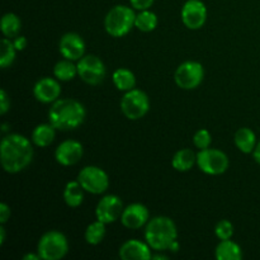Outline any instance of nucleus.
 Segmentation results:
<instances>
[{
    "label": "nucleus",
    "mask_w": 260,
    "mask_h": 260,
    "mask_svg": "<svg viewBox=\"0 0 260 260\" xmlns=\"http://www.w3.org/2000/svg\"><path fill=\"white\" fill-rule=\"evenodd\" d=\"M106 236V223L96 220L85 230V241L89 245H99Z\"/></svg>",
    "instance_id": "obj_27"
},
{
    "label": "nucleus",
    "mask_w": 260,
    "mask_h": 260,
    "mask_svg": "<svg viewBox=\"0 0 260 260\" xmlns=\"http://www.w3.org/2000/svg\"><path fill=\"white\" fill-rule=\"evenodd\" d=\"M33 159V147L29 140L19 134L7 135L0 144V161L9 174L24 170Z\"/></svg>",
    "instance_id": "obj_1"
},
{
    "label": "nucleus",
    "mask_w": 260,
    "mask_h": 260,
    "mask_svg": "<svg viewBox=\"0 0 260 260\" xmlns=\"http://www.w3.org/2000/svg\"><path fill=\"white\" fill-rule=\"evenodd\" d=\"M118 255L123 260H149L152 258L149 244L137 239H131L122 244Z\"/></svg>",
    "instance_id": "obj_17"
},
{
    "label": "nucleus",
    "mask_w": 260,
    "mask_h": 260,
    "mask_svg": "<svg viewBox=\"0 0 260 260\" xmlns=\"http://www.w3.org/2000/svg\"><path fill=\"white\" fill-rule=\"evenodd\" d=\"M135 27L141 32H151L157 27V17L151 10H141L136 14Z\"/></svg>",
    "instance_id": "obj_26"
},
{
    "label": "nucleus",
    "mask_w": 260,
    "mask_h": 260,
    "mask_svg": "<svg viewBox=\"0 0 260 260\" xmlns=\"http://www.w3.org/2000/svg\"><path fill=\"white\" fill-rule=\"evenodd\" d=\"M69 241L62 233L51 230L41 236L37 253L43 260H60L68 254Z\"/></svg>",
    "instance_id": "obj_5"
},
{
    "label": "nucleus",
    "mask_w": 260,
    "mask_h": 260,
    "mask_svg": "<svg viewBox=\"0 0 260 260\" xmlns=\"http://www.w3.org/2000/svg\"><path fill=\"white\" fill-rule=\"evenodd\" d=\"M253 157H254V160H255V161L260 165V142H258V144H256L255 149H254Z\"/></svg>",
    "instance_id": "obj_35"
},
{
    "label": "nucleus",
    "mask_w": 260,
    "mask_h": 260,
    "mask_svg": "<svg viewBox=\"0 0 260 260\" xmlns=\"http://www.w3.org/2000/svg\"><path fill=\"white\" fill-rule=\"evenodd\" d=\"M124 207L122 200L118 196L108 194L104 196L98 202L95 208V217L96 220L102 221L106 225L112 222H116L117 220H121L122 212Z\"/></svg>",
    "instance_id": "obj_11"
},
{
    "label": "nucleus",
    "mask_w": 260,
    "mask_h": 260,
    "mask_svg": "<svg viewBox=\"0 0 260 260\" xmlns=\"http://www.w3.org/2000/svg\"><path fill=\"white\" fill-rule=\"evenodd\" d=\"M78 182L83 189L91 194H102L109 187V177L102 168L89 165L83 168L78 175Z\"/></svg>",
    "instance_id": "obj_9"
},
{
    "label": "nucleus",
    "mask_w": 260,
    "mask_h": 260,
    "mask_svg": "<svg viewBox=\"0 0 260 260\" xmlns=\"http://www.w3.org/2000/svg\"><path fill=\"white\" fill-rule=\"evenodd\" d=\"M15 55H17V48L10 38L5 37L2 41V55H0V66L2 69H7L14 62Z\"/></svg>",
    "instance_id": "obj_28"
},
{
    "label": "nucleus",
    "mask_w": 260,
    "mask_h": 260,
    "mask_svg": "<svg viewBox=\"0 0 260 260\" xmlns=\"http://www.w3.org/2000/svg\"><path fill=\"white\" fill-rule=\"evenodd\" d=\"M150 220V212L142 203H132L127 206L121 216L122 225L129 230H137L146 225Z\"/></svg>",
    "instance_id": "obj_15"
},
{
    "label": "nucleus",
    "mask_w": 260,
    "mask_h": 260,
    "mask_svg": "<svg viewBox=\"0 0 260 260\" xmlns=\"http://www.w3.org/2000/svg\"><path fill=\"white\" fill-rule=\"evenodd\" d=\"M13 43H14L17 51H23L27 47V38H25L24 36H17V37L13 40Z\"/></svg>",
    "instance_id": "obj_34"
},
{
    "label": "nucleus",
    "mask_w": 260,
    "mask_h": 260,
    "mask_svg": "<svg viewBox=\"0 0 260 260\" xmlns=\"http://www.w3.org/2000/svg\"><path fill=\"white\" fill-rule=\"evenodd\" d=\"M78 75L89 85H99L107 75L103 61L95 55H85L78 61Z\"/></svg>",
    "instance_id": "obj_10"
},
{
    "label": "nucleus",
    "mask_w": 260,
    "mask_h": 260,
    "mask_svg": "<svg viewBox=\"0 0 260 260\" xmlns=\"http://www.w3.org/2000/svg\"><path fill=\"white\" fill-rule=\"evenodd\" d=\"M112 80H113L114 86L121 91H128L135 89L136 86V76L131 70L126 68H119L112 75Z\"/></svg>",
    "instance_id": "obj_22"
},
{
    "label": "nucleus",
    "mask_w": 260,
    "mask_h": 260,
    "mask_svg": "<svg viewBox=\"0 0 260 260\" xmlns=\"http://www.w3.org/2000/svg\"><path fill=\"white\" fill-rule=\"evenodd\" d=\"M86 117L85 107L73 98L57 99L48 111V121L60 131H70L80 126Z\"/></svg>",
    "instance_id": "obj_2"
},
{
    "label": "nucleus",
    "mask_w": 260,
    "mask_h": 260,
    "mask_svg": "<svg viewBox=\"0 0 260 260\" xmlns=\"http://www.w3.org/2000/svg\"><path fill=\"white\" fill-rule=\"evenodd\" d=\"M63 201L71 208H76L83 203L84 189L78 180H73L66 184L63 189Z\"/></svg>",
    "instance_id": "obj_23"
},
{
    "label": "nucleus",
    "mask_w": 260,
    "mask_h": 260,
    "mask_svg": "<svg viewBox=\"0 0 260 260\" xmlns=\"http://www.w3.org/2000/svg\"><path fill=\"white\" fill-rule=\"evenodd\" d=\"M12 211L7 203H0V225H5L10 218Z\"/></svg>",
    "instance_id": "obj_33"
},
{
    "label": "nucleus",
    "mask_w": 260,
    "mask_h": 260,
    "mask_svg": "<svg viewBox=\"0 0 260 260\" xmlns=\"http://www.w3.org/2000/svg\"><path fill=\"white\" fill-rule=\"evenodd\" d=\"M207 20V8L202 0H187L182 8V22L188 29H200Z\"/></svg>",
    "instance_id": "obj_12"
},
{
    "label": "nucleus",
    "mask_w": 260,
    "mask_h": 260,
    "mask_svg": "<svg viewBox=\"0 0 260 260\" xmlns=\"http://www.w3.org/2000/svg\"><path fill=\"white\" fill-rule=\"evenodd\" d=\"M56 128L51 123L38 124L32 132V142L37 147H47L53 142Z\"/></svg>",
    "instance_id": "obj_20"
},
{
    "label": "nucleus",
    "mask_w": 260,
    "mask_h": 260,
    "mask_svg": "<svg viewBox=\"0 0 260 260\" xmlns=\"http://www.w3.org/2000/svg\"><path fill=\"white\" fill-rule=\"evenodd\" d=\"M58 50L63 56L71 61H79L85 56V42L80 35L74 32L65 33L58 42Z\"/></svg>",
    "instance_id": "obj_13"
},
{
    "label": "nucleus",
    "mask_w": 260,
    "mask_h": 260,
    "mask_svg": "<svg viewBox=\"0 0 260 260\" xmlns=\"http://www.w3.org/2000/svg\"><path fill=\"white\" fill-rule=\"evenodd\" d=\"M41 259L40 254H27V255L23 256V260H38Z\"/></svg>",
    "instance_id": "obj_37"
},
{
    "label": "nucleus",
    "mask_w": 260,
    "mask_h": 260,
    "mask_svg": "<svg viewBox=\"0 0 260 260\" xmlns=\"http://www.w3.org/2000/svg\"><path fill=\"white\" fill-rule=\"evenodd\" d=\"M215 234L220 240H229L234 235V225L229 220L218 221L215 228Z\"/></svg>",
    "instance_id": "obj_29"
},
{
    "label": "nucleus",
    "mask_w": 260,
    "mask_h": 260,
    "mask_svg": "<svg viewBox=\"0 0 260 260\" xmlns=\"http://www.w3.org/2000/svg\"><path fill=\"white\" fill-rule=\"evenodd\" d=\"M84 154L83 145L76 140H66L57 146L55 151L56 161L63 167L78 164Z\"/></svg>",
    "instance_id": "obj_14"
},
{
    "label": "nucleus",
    "mask_w": 260,
    "mask_h": 260,
    "mask_svg": "<svg viewBox=\"0 0 260 260\" xmlns=\"http://www.w3.org/2000/svg\"><path fill=\"white\" fill-rule=\"evenodd\" d=\"M205 78V69L197 61H185L180 63L174 74L175 84L184 90H193L198 88Z\"/></svg>",
    "instance_id": "obj_8"
},
{
    "label": "nucleus",
    "mask_w": 260,
    "mask_h": 260,
    "mask_svg": "<svg viewBox=\"0 0 260 260\" xmlns=\"http://www.w3.org/2000/svg\"><path fill=\"white\" fill-rule=\"evenodd\" d=\"M5 236H7V233H5L4 225H0V245H4L5 243Z\"/></svg>",
    "instance_id": "obj_36"
},
{
    "label": "nucleus",
    "mask_w": 260,
    "mask_h": 260,
    "mask_svg": "<svg viewBox=\"0 0 260 260\" xmlns=\"http://www.w3.org/2000/svg\"><path fill=\"white\" fill-rule=\"evenodd\" d=\"M53 75L60 81H70L78 75V66L74 65L71 60L65 58L56 63L53 68Z\"/></svg>",
    "instance_id": "obj_25"
},
{
    "label": "nucleus",
    "mask_w": 260,
    "mask_h": 260,
    "mask_svg": "<svg viewBox=\"0 0 260 260\" xmlns=\"http://www.w3.org/2000/svg\"><path fill=\"white\" fill-rule=\"evenodd\" d=\"M151 259H164V260H167L168 256L164 255V254H157V255H152Z\"/></svg>",
    "instance_id": "obj_39"
},
{
    "label": "nucleus",
    "mask_w": 260,
    "mask_h": 260,
    "mask_svg": "<svg viewBox=\"0 0 260 260\" xmlns=\"http://www.w3.org/2000/svg\"><path fill=\"white\" fill-rule=\"evenodd\" d=\"M33 94L38 102L43 104L55 103L61 95V86L56 79L46 78L40 79L33 86Z\"/></svg>",
    "instance_id": "obj_16"
},
{
    "label": "nucleus",
    "mask_w": 260,
    "mask_h": 260,
    "mask_svg": "<svg viewBox=\"0 0 260 260\" xmlns=\"http://www.w3.org/2000/svg\"><path fill=\"white\" fill-rule=\"evenodd\" d=\"M215 256L217 260H240L243 258V250L240 245L231 239L221 240L220 244L216 246Z\"/></svg>",
    "instance_id": "obj_18"
},
{
    "label": "nucleus",
    "mask_w": 260,
    "mask_h": 260,
    "mask_svg": "<svg viewBox=\"0 0 260 260\" xmlns=\"http://www.w3.org/2000/svg\"><path fill=\"white\" fill-rule=\"evenodd\" d=\"M234 141H235L236 147L240 150L244 154H250L254 151L256 146V136L254 134L253 129L248 128V127H243L239 128L235 132L234 136Z\"/></svg>",
    "instance_id": "obj_19"
},
{
    "label": "nucleus",
    "mask_w": 260,
    "mask_h": 260,
    "mask_svg": "<svg viewBox=\"0 0 260 260\" xmlns=\"http://www.w3.org/2000/svg\"><path fill=\"white\" fill-rule=\"evenodd\" d=\"M211 142H212V136H211L210 131L206 128L198 129L193 136V144L200 150L208 149L211 146Z\"/></svg>",
    "instance_id": "obj_30"
},
{
    "label": "nucleus",
    "mask_w": 260,
    "mask_h": 260,
    "mask_svg": "<svg viewBox=\"0 0 260 260\" xmlns=\"http://www.w3.org/2000/svg\"><path fill=\"white\" fill-rule=\"evenodd\" d=\"M197 164V154L192 149H182L175 152L172 159V165L178 172H188Z\"/></svg>",
    "instance_id": "obj_21"
},
{
    "label": "nucleus",
    "mask_w": 260,
    "mask_h": 260,
    "mask_svg": "<svg viewBox=\"0 0 260 260\" xmlns=\"http://www.w3.org/2000/svg\"><path fill=\"white\" fill-rule=\"evenodd\" d=\"M9 108H10V99L9 96H8L7 91H5L4 89H2V90H0V113L4 116V114L9 111Z\"/></svg>",
    "instance_id": "obj_32"
},
{
    "label": "nucleus",
    "mask_w": 260,
    "mask_h": 260,
    "mask_svg": "<svg viewBox=\"0 0 260 260\" xmlns=\"http://www.w3.org/2000/svg\"><path fill=\"white\" fill-rule=\"evenodd\" d=\"M229 157L218 149H203L197 154V165L205 174L221 175L229 169Z\"/></svg>",
    "instance_id": "obj_7"
},
{
    "label": "nucleus",
    "mask_w": 260,
    "mask_h": 260,
    "mask_svg": "<svg viewBox=\"0 0 260 260\" xmlns=\"http://www.w3.org/2000/svg\"><path fill=\"white\" fill-rule=\"evenodd\" d=\"M136 14L134 9L127 5H116L107 13L104 18V28L112 37H123L128 35L132 27H135Z\"/></svg>",
    "instance_id": "obj_4"
},
{
    "label": "nucleus",
    "mask_w": 260,
    "mask_h": 260,
    "mask_svg": "<svg viewBox=\"0 0 260 260\" xmlns=\"http://www.w3.org/2000/svg\"><path fill=\"white\" fill-rule=\"evenodd\" d=\"M169 250L173 251V253H177V251L179 250V243H178V240H175L174 243H173L172 245H170Z\"/></svg>",
    "instance_id": "obj_38"
},
{
    "label": "nucleus",
    "mask_w": 260,
    "mask_h": 260,
    "mask_svg": "<svg viewBox=\"0 0 260 260\" xmlns=\"http://www.w3.org/2000/svg\"><path fill=\"white\" fill-rule=\"evenodd\" d=\"M155 0H129L131 7L136 10H147L152 7Z\"/></svg>",
    "instance_id": "obj_31"
},
{
    "label": "nucleus",
    "mask_w": 260,
    "mask_h": 260,
    "mask_svg": "<svg viewBox=\"0 0 260 260\" xmlns=\"http://www.w3.org/2000/svg\"><path fill=\"white\" fill-rule=\"evenodd\" d=\"M177 226L174 221L167 216H156L146 223L145 240L152 250H169L170 245L177 240Z\"/></svg>",
    "instance_id": "obj_3"
},
{
    "label": "nucleus",
    "mask_w": 260,
    "mask_h": 260,
    "mask_svg": "<svg viewBox=\"0 0 260 260\" xmlns=\"http://www.w3.org/2000/svg\"><path fill=\"white\" fill-rule=\"evenodd\" d=\"M150 109V99L145 91L132 89L124 93L121 99V111L126 118L131 121L141 119Z\"/></svg>",
    "instance_id": "obj_6"
},
{
    "label": "nucleus",
    "mask_w": 260,
    "mask_h": 260,
    "mask_svg": "<svg viewBox=\"0 0 260 260\" xmlns=\"http://www.w3.org/2000/svg\"><path fill=\"white\" fill-rule=\"evenodd\" d=\"M20 28H22V22L20 18L14 13H5L0 22V29H2L3 35L7 38H15L19 36Z\"/></svg>",
    "instance_id": "obj_24"
}]
</instances>
